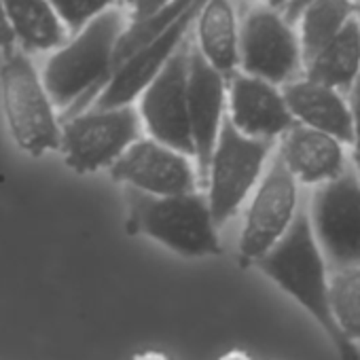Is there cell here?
<instances>
[{"label": "cell", "mask_w": 360, "mask_h": 360, "mask_svg": "<svg viewBox=\"0 0 360 360\" xmlns=\"http://www.w3.org/2000/svg\"><path fill=\"white\" fill-rule=\"evenodd\" d=\"M255 267L314 318L341 360H360L356 343L337 326L330 303V265L316 240L307 208L299 212L290 231Z\"/></svg>", "instance_id": "cell-1"}, {"label": "cell", "mask_w": 360, "mask_h": 360, "mask_svg": "<svg viewBox=\"0 0 360 360\" xmlns=\"http://www.w3.org/2000/svg\"><path fill=\"white\" fill-rule=\"evenodd\" d=\"M129 20L112 7L79 30L45 64L43 83L58 108L91 100L115 72V56Z\"/></svg>", "instance_id": "cell-2"}, {"label": "cell", "mask_w": 360, "mask_h": 360, "mask_svg": "<svg viewBox=\"0 0 360 360\" xmlns=\"http://www.w3.org/2000/svg\"><path fill=\"white\" fill-rule=\"evenodd\" d=\"M127 229L131 233L146 236L187 259L217 257L223 252L219 223L206 191L148 195L127 187Z\"/></svg>", "instance_id": "cell-3"}, {"label": "cell", "mask_w": 360, "mask_h": 360, "mask_svg": "<svg viewBox=\"0 0 360 360\" xmlns=\"http://www.w3.org/2000/svg\"><path fill=\"white\" fill-rule=\"evenodd\" d=\"M0 100L15 144L30 157L60 150L62 127L56 104L26 51L5 53L0 66Z\"/></svg>", "instance_id": "cell-4"}, {"label": "cell", "mask_w": 360, "mask_h": 360, "mask_svg": "<svg viewBox=\"0 0 360 360\" xmlns=\"http://www.w3.org/2000/svg\"><path fill=\"white\" fill-rule=\"evenodd\" d=\"M276 144L274 140L248 136L225 119L204 174L206 198L219 225L233 219L250 200L276 153Z\"/></svg>", "instance_id": "cell-5"}, {"label": "cell", "mask_w": 360, "mask_h": 360, "mask_svg": "<svg viewBox=\"0 0 360 360\" xmlns=\"http://www.w3.org/2000/svg\"><path fill=\"white\" fill-rule=\"evenodd\" d=\"M142 117L136 104L91 108L75 115L62 125L64 163L77 174H91L110 167L138 138H142Z\"/></svg>", "instance_id": "cell-6"}, {"label": "cell", "mask_w": 360, "mask_h": 360, "mask_svg": "<svg viewBox=\"0 0 360 360\" xmlns=\"http://www.w3.org/2000/svg\"><path fill=\"white\" fill-rule=\"evenodd\" d=\"M299 187L286 163L274 153L263 178L246 202L238 242L242 265H255L290 231L301 212Z\"/></svg>", "instance_id": "cell-7"}, {"label": "cell", "mask_w": 360, "mask_h": 360, "mask_svg": "<svg viewBox=\"0 0 360 360\" xmlns=\"http://www.w3.org/2000/svg\"><path fill=\"white\" fill-rule=\"evenodd\" d=\"M307 214L316 240L335 271L360 265V174L354 165L328 183L314 187Z\"/></svg>", "instance_id": "cell-8"}, {"label": "cell", "mask_w": 360, "mask_h": 360, "mask_svg": "<svg viewBox=\"0 0 360 360\" xmlns=\"http://www.w3.org/2000/svg\"><path fill=\"white\" fill-rule=\"evenodd\" d=\"M240 70L280 87L301 77L305 66L299 32L284 11L257 5L242 18Z\"/></svg>", "instance_id": "cell-9"}, {"label": "cell", "mask_w": 360, "mask_h": 360, "mask_svg": "<svg viewBox=\"0 0 360 360\" xmlns=\"http://www.w3.org/2000/svg\"><path fill=\"white\" fill-rule=\"evenodd\" d=\"M193 34L176 49L167 66L138 98L146 136H153L195 159L189 121V64Z\"/></svg>", "instance_id": "cell-10"}, {"label": "cell", "mask_w": 360, "mask_h": 360, "mask_svg": "<svg viewBox=\"0 0 360 360\" xmlns=\"http://www.w3.org/2000/svg\"><path fill=\"white\" fill-rule=\"evenodd\" d=\"M108 172L117 183L148 195L189 193L202 185L195 159L153 136L138 138Z\"/></svg>", "instance_id": "cell-11"}, {"label": "cell", "mask_w": 360, "mask_h": 360, "mask_svg": "<svg viewBox=\"0 0 360 360\" xmlns=\"http://www.w3.org/2000/svg\"><path fill=\"white\" fill-rule=\"evenodd\" d=\"M204 0L180 15L174 24L161 30L155 39L138 47L131 56H127L112 72L106 87L96 98V108H112L136 104L140 94L150 85V81L167 66L176 49L193 34L195 15Z\"/></svg>", "instance_id": "cell-12"}, {"label": "cell", "mask_w": 360, "mask_h": 360, "mask_svg": "<svg viewBox=\"0 0 360 360\" xmlns=\"http://www.w3.org/2000/svg\"><path fill=\"white\" fill-rule=\"evenodd\" d=\"M227 119L244 134L278 142L295 123L284 89L238 70L227 81Z\"/></svg>", "instance_id": "cell-13"}, {"label": "cell", "mask_w": 360, "mask_h": 360, "mask_svg": "<svg viewBox=\"0 0 360 360\" xmlns=\"http://www.w3.org/2000/svg\"><path fill=\"white\" fill-rule=\"evenodd\" d=\"M227 81L229 79L210 66L193 45L189 64V121L202 185L219 134L227 119Z\"/></svg>", "instance_id": "cell-14"}, {"label": "cell", "mask_w": 360, "mask_h": 360, "mask_svg": "<svg viewBox=\"0 0 360 360\" xmlns=\"http://www.w3.org/2000/svg\"><path fill=\"white\" fill-rule=\"evenodd\" d=\"M276 153L303 187H320L341 176L349 167L352 155L349 146L337 136L299 121L278 140Z\"/></svg>", "instance_id": "cell-15"}, {"label": "cell", "mask_w": 360, "mask_h": 360, "mask_svg": "<svg viewBox=\"0 0 360 360\" xmlns=\"http://www.w3.org/2000/svg\"><path fill=\"white\" fill-rule=\"evenodd\" d=\"M282 89L295 121L328 131L347 146L352 144V110L345 91L307 75L288 81Z\"/></svg>", "instance_id": "cell-16"}, {"label": "cell", "mask_w": 360, "mask_h": 360, "mask_svg": "<svg viewBox=\"0 0 360 360\" xmlns=\"http://www.w3.org/2000/svg\"><path fill=\"white\" fill-rule=\"evenodd\" d=\"M240 30L233 0H204L193 24V45L227 79L240 70Z\"/></svg>", "instance_id": "cell-17"}, {"label": "cell", "mask_w": 360, "mask_h": 360, "mask_svg": "<svg viewBox=\"0 0 360 360\" xmlns=\"http://www.w3.org/2000/svg\"><path fill=\"white\" fill-rule=\"evenodd\" d=\"M303 75L347 94L360 77V22L349 18L345 26L305 64Z\"/></svg>", "instance_id": "cell-18"}, {"label": "cell", "mask_w": 360, "mask_h": 360, "mask_svg": "<svg viewBox=\"0 0 360 360\" xmlns=\"http://www.w3.org/2000/svg\"><path fill=\"white\" fill-rule=\"evenodd\" d=\"M18 41L28 51L58 49L66 39V26L49 0H3Z\"/></svg>", "instance_id": "cell-19"}, {"label": "cell", "mask_w": 360, "mask_h": 360, "mask_svg": "<svg viewBox=\"0 0 360 360\" xmlns=\"http://www.w3.org/2000/svg\"><path fill=\"white\" fill-rule=\"evenodd\" d=\"M349 18L354 15L341 0H314L299 13L295 26L301 41L303 66L345 26Z\"/></svg>", "instance_id": "cell-20"}, {"label": "cell", "mask_w": 360, "mask_h": 360, "mask_svg": "<svg viewBox=\"0 0 360 360\" xmlns=\"http://www.w3.org/2000/svg\"><path fill=\"white\" fill-rule=\"evenodd\" d=\"M330 303L341 333L360 343V265L337 269L330 276Z\"/></svg>", "instance_id": "cell-21"}, {"label": "cell", "mask_w": 360, "mask_h": 360, "mask_svg": "<svg viewBox=\"0 0 360 360\" xmlns=\"http://www.w3.org/2000/svg\"><path fill=\"white\" fill-rule=\"evenodd\" d=\"M195 3H198V0H172V3L161 13H157L155 18H150V20H146L142 24H129L127 30H125V34L119 41L117 56H115V68L127 56H131L138 47H142L144 43H148L150 39H155L161 30H165L169 24H174L185 11H189Z\"/></svg>", "instance_id": "cell-22"}, {"label": "cell", "mask_w": 360, "mask_h": 360, "mask_svg": "<svg viewBox=\"0 0 360 360\" xmlns=\"http://www.w3.org/2000/svg\"><path fill=\"white\" fill-rule=\"evenodd\" d=\"M68 32L77 34L104 11L123 5V0H49Z\"/></svg>", "instance_id": "cell-23"}, {"label": "cell", "mask_w": 360, "mask_h": 360, "mask_svg": "<svg viewBox=\"0 0 360 360\" xmlns=\"http://www.w3.org/2000/svg\"><path fill=\"white\" fill-rule=\"evenodd\" d=\"M347 100H349V110H352V144H349L352 165L360 174V77L347 91Z\"/></svg>", "instance_id": "cell-24"}, {"label": "cell", "mask_w": 360, "mask_h": 360, "mask_svg": "<svg viewBox=\"0 0 360 360\" xmlns=\"http://www.w3.org/2000/svg\"><path fill=\"white\" fill-rule=\"evenodd\" d=\"M172 0H131V15H129V24H142L150 18H155L157 13H161Z\"/></svg>", "instance_id": "cell-25"}, {"label": "cell", "mask_w": 360, "mask_h": 360, "mask_svg": "<svg viewBox=\"0 0 360 360\" xmlns=\"http://www.w3.org/2000/svg\"><path fill=\"white\" fill-rule=\"evenodd\" d=\"M15 30L7 18V11H5V5H3V0H0V49H3L5 53L7 51H13L15 49Z\"/></svg>", "instance_id": "cell-26"}, {"label": "cell", "mask_w": 360, "mask_h": 360, "mask_svg": "<svg viewBox=\"0 0 360 360\" xmlns=\"http://www.w3.org/2000/svg\"><path fill=\"white\" fill-rule=\"evenodd\" d=\"M129 360H174V356L163 347H144L131 354Z\"/></svg>", "instance_id": "cell-27"}, {"label": "cell", "mask_w": 360, "mask_h": 360, "mask_svg": "<svg viewBox=\"0 0 360 360\" xmlns=\"http://www.w3.org/2000/svg\"><path fill=\"white\" fill-rule=\"evenodd\" d=\"M217 360H255L252 354L248 349H242V347H229L225 349L223 354H219Z\"/></svg>", "instance_id": "cell-28"}, {"label": "cell", "mask_w": 360, "mask_h": 360, "mask_svg": "<svg viewBox=\"0 0 360 360\" xmlns=\"http://www.w3.org/2000/svg\"><path fill=\"white\" fill-rule=\"evenodd\" d=\"M314 0H290L288 3V7H286V11H284V15L295 24V20L299 18V13L307 7V5H311Z\"/></svg>", "instance_id": "cell-29"}, {"label": "cell", "mask_w": 360, "mask_h": 360, "mask_svg": "<svg viewBox=\"0 0 360 360\" xmlns=\"http://www.w3.org/2000/svg\"><path fill=\"white\" fill-rule=\"evenodd\" d=\"M290 0H259V5H265V7H271V9H278V11H286Z\"/></svg>", "instance_id": "cell-30"}, {"label": "cell", "mask_w": 360, "mask_h": 360, "mask_svg": "<svg viewBox=\"0 0 360 360\" xmlns=\"http://www.w3.org/2000/svg\"><path fill=\"white\" fill-rule=\"evenodd\" d=\"M341 3L347 7V11L360 22V0H341Z\"/></svg>", "instance_id": "cell-31"}, {"label": "cell", "mask_w": 360, "mask_h": 360, "mask_svg": "<svg viewBox=\"0 0 360 360\" xmlns=\"http://www.w3.org/2000/svg\"><path fill=\"white\" fill-rule=\"evenodd\" d=\"M123 5H131V0H123Z\"/></svg>", "instance_id": "cell-32"}]
</instances>
